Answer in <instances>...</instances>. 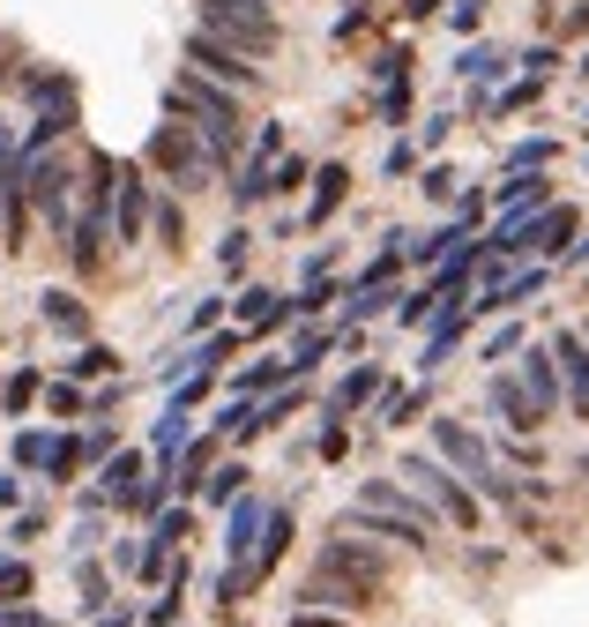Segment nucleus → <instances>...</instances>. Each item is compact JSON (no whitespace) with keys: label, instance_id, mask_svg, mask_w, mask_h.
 <instances>
[{"label":"nucleus","instance_id":"obj_1","mask_svg":"<svg viewBox=\"0 0 589 627\" xmlns=\"http://www.w3.org/2000/svg\"><path fill=\"white\" fill-rule=\"evenodd\" d=\"M202 16H209V23H202V38H217L224 52H269L276 46V23H269V8H262V0H209V8H202Z\"/></svg>","mask_w":589,"mask_h":627},{"label":"nucleus","instance_id":"obj_2","mask_svg":"<svg viewBox=\"0 0 589 627\" xmlns=\"http://www.w3.org/2000/svg\"><path fill=\"white\" fill-rule=\"evenodd\" d=\"M173 112H187V120H195V135H202L217 157L232 150V135H239V105L224 98V90H209V82H195V76L173 82Z\"/></svg>","mask_w":589,"mask_h":627},{"label":"nucleus","instance_id":"obj_3","mask_svg":"<svg viewBox=\"0 0 589 627\" xmlns=\"http://www.w3.org/2000/svg\"><path fill=\"white\" fill-rule=\"evenodd\" d=\"M149 165L173 179V187H202V179H209V143H202L195 127H157V135H149Z\"/></svg>","mask_w":589,"mask_h":627},{"label":"nucleus","instance_id":"obj_4","mask_svg":"<svg viewBox=\"0 0 589 627\" xmlns=\"http://www.w3.org/2000/svg\"><path fill=\"white\" fill-rule=\"evenodd\" d=\"M314 576H336V582H351V590H381V582H389V560L366 552V546H321Z\"/></svg>","mask_w":589,"mask_h":627},{"label":"nucleus","instance_id":"obj_5","mask_svg":"<svg viewBox=\"0 0 589 627\" xmlns=\"http://www.w3.org/2000/svg\"><path fill=\"white\" fill-rule=\"evenodd\" d=\"M403 478H411V486H425V493L448 508V523H478V501H470V493L441 471V463H433V455H411V463H403Z\"/></svg>","mask_w":589,"mask_h":627},{"label":"nucleus","instance_id":"obj_6","mask_svg":"<svg viewBox=\"0 0 589 627\" xmlns=\"http://www.w3.org/2000/svg\"><path fill=\"white\" fill-rule=\"evenodd\" d=\"M187 60H195V68H209V76H217V82H254V68H246L239 52H224L217 38H202V30H195V38H187Z\"/></svg>","mask_w":589,"mask_h":627},{"label":"nucleus","instance_id":"obj_7","mask_svg":"<svg viewBox=\"0 0 589 627\" xmlns=\"http://www.w3.org/2000/svg\"><path fill=\"white\" fill-rule=\"evenodd\" d=\"M522 396L538 403V411H552L560 403V359H544V352L522 359Z\"/></svg>","mask_w":589,"mask_h":627},{"label":"nucleus","instance_id":"obj_8","mask_svg":"<svg viewBox=\"0 0 589 627\" xmlns=\"http://www.w3.org/2000/svg\"><path fill=\"white\" fill-rule=\"evenodd\" d=\"M492 403L508 411V427H516V433H538L544 427V411L522 396V381H508V374H492Z\"/></svg>","mask_w":589,"mask_h":627},{"label":"nucleus","instance_id":"obj_9","mask_svg":"<svg viewBox=\"0 0 589 627\" xmlns=\"http://www.w3.org/2000/svg\"><path fill=\"white\" fill-rule=\"evenodd\" d=\"M359 508H373V516H395V523H425L403 486H366V493H359ZM425 530H433V523H425Z\"/></svg>","mask_w":589,"mask_h":627},{"label":"nucleus","instance_id":"obj_10","mask_svg":"<svg viewBox=\"0 0 589 627\" xmlns=\"http://www.w3.org/2000/svg\"><path fill=\"white\" fill-rule=\"evenodd\" d=\"M552 359H560L567 381H575V411H589V344H582V336H560V344H552Z\"/></svg>","mask_w":589,"mask_h":627},{"label":"nucleus","instance_id":"obj_11","mask_svg":"<svg viewBox=\"0 0 589 627\" xmlns=\"http://www.w3.org/2000/svg\"><path fill=\"white\" fill-rule=\"evenodd\" d=\"M306 605H344V613H359V605H373V590H351V582H336V576H314L306 582Z\"/></svg>","mask_w":589,"mask_h":627},{"label":"nucleus","instance_id":"obj_12","mask_svg":"<svg viewBox=\"0 0 589 627\" xmlns=\"http://www.w3.org/2000/svg\"><path fill=\"white\" fill-rule=\"evenodd\" d=\"M120 239H143V179L120 173Z\"/></svg>","mask_w":589,"mask_h":627},{"label":"nucleus","instance_id":"obj_13","mask_svg":"<svg viewBox=\"0 0 589 627\" xmlns=\"http://www.w3.org/2000/svg\"><path fill=\"white\" fill-rule=\"evenodd\" d=\"M344 187H351V173H344V165H328V173H321V195H314V225H321V217H328V209H336V202H344Z\"/></svg>","mask_w":589,"mask_h":627},{"label":"nucleus","instance_id":"obj_14","mask_svg":"<svg viewBox=\"0 0 589 627\" xmlns=\"http://www.w3.org/2000/svg\"><path fill=\"white\" fill-rule=\"evenodd\" d=\"M239 314H246L254 329H276V322H284V300H276V292H246Z\"/></svg>","mask_w":589,"mask_h":627},{"label":"nucleus","instance_id":"obj_15","mask_svg":"<svg viewBox=\"0 0 589 627\" xmlns=\"http://www.w3.org/2000/svg\"><path fill=\"white\" fill-rule=\"evenodd\" d=\"M373 389H381V366H359V374H351L344 389H336V411H351V403H366Z\"/></svg>","mask_w":589,"mask_h":627},{"label":"nucleus","instance_id":"obj_16","mask_svg":"<svg viewBox=\"0 0 589 627\" xmlns=\"http://www.w3.org/2000/svg\"><path fill=\"white\" fill-rule=\"evenodd\" d=\"M500 202H508V209H530V202H544V179L538 173H516L508 187H500Z\"/></svg>","mask_w":589,"mask_h":627},{"label":"nucleus","instance_id":"obj_17","mask_svg":"<svg viewBox=\"0 0 589 627\" xmlns=\"http://www.w3.org/2000/svg\"><path fill=\"white\" fill-rule=\"evenodd\" d=\"M46 322L52 329H82V300H75V292H46Z\"/></svg>","mask_w":589,"mask_h":627},{"label":"nucleus","instance_id":"obj_18","mask_svg":"<svg viewBox=\"0 0 589 627\" xmlns=\"http://www.w3.org/2000/svg\"><path fill=\"white\" fill-rule=\"evenodd\" d=\"M254 530H262V508L246 501L239 516H232V552H246V546H254Z\"/></svg>","mask_w":589,"mask_h":627},{"label":"nucleus","instance_id":"obj_19","mask_svg":"<svg viewBox=\"0 0 589 627\" xmlns=\"http://www.w3.org/2000/svg\"><path fill=\"white\" fill-rule=\"evenodd\" d=\"M135 478H143V455H120V463H112V471H105V493H127V486H135Z\"/></svg>","mask_w":589,"mask_h":627},{"label":"nucleus","instance_id":"obj_20","mask_svg":"<svg viewBox=\"0 0 589 627\" xmlns=\"http://www.w3.org/2000/svg\"><path fill=\"white\" fill-rule=\"evenodd\" d=\"M276 381H292V359H269V366H254L239 389H276Z\"/></svg>","mask_w":589,"mask_h":627},{"label":"nucleus","instance_id":"obj_21","mask_svg":"<svg viewBox=\"0 0 589 627\" xmlns=\"http://www.w3.org/2000/svg\"><path fill=\"white\" fill-rule=\"evenodd\" d=\"M239 486H246V471H217L202 493H209V501H239Z\"/></svg>","mask_w":589,"mask_h":627},{"label":"nucleus","instance_id":"obj_22","mask_svg":"<svg viewBox=\"0 0 589 627\" xmlns=\"http://www.w3.org/2000/svg\"><path fill=\"white\" fill-rule=\"evenodd\" d=\"M463 76H478V82H485V76H500V52H492V46L463 52Z\"/></svg>","mask_w":589,"mask_h":627},{"label":"nucleus","instance_id":"obj_23","mask_svg":"<svg viewBox=\"0 0 589 627\" xmlns=\"http://www.w3.org/2000/svg\"><path fill=\"white\" fill-rule=\"evenodd\" d=\"M112 366H120V359H112V352H105V344H90V352H82V359H75V374H112Z\"/></svg>","mask_w":589,"mask_h":627},{"label":"nucleus","instance_id":"obj_24","mask_svg":"<svg viewBox=\"0 0 589 627\" xmlns=\"http://www.w3.org/2000/svg\"><path fill=\"white\" fill-rule=\"evenodd\" d=\"M284 538H292V516H269V546H262V568H269L276 552H284Z\"/></svg>","mask_w":589,"mask_h":627},{"label":"nucleus","instance_id":"obj_25","mask_svg":"<svg viewBox=\"0 0 589 627\" xmlns=\"http://www.w3.org/2000/svg\"><path fill=\"white\" fill-rule=\"evenodd\" d=\"M23 590H30V576L16 568V560H0V598H23Z\"/></svg>","mask_w":589,"mask_h":627},{"label":"nucleus","instance_id":"obj_26","mask_svg":"<svg viewBox=\"0 0 589 627\" xmlns=\"http://www.w3.org/2000/svg\"><path fill=\"white\" fill-rule=\"evenodd\" d=\"M478 16H485V0H455V8H448V23H455V30H478Z\"/></svg>","mask_w":589,"mask_h":627},{"label":"nucleus","instance_id":"obj_27","mask_svg":"<svg viewBox=\"0 0 589 627\" xmlns=\"http://www.w3.org/2000/svg\"><path fill=\"white\" fill-rule=\"evenodd\" d=\"M292 627H344V620H314V613H298V620Z\"/></svg>","mask_w":589,"mask_h":627},{"label":"nucleus","instance_id":"obj_28","mask_svg":"<svg viewBox=\"0 0 589 627\" xmlns=\"http://www.w3.org/2000/svg\"><path fill=\"white\" fill-rule=\"evenodd\" d=\"M567 262H575V270H582V262H589V247H567Z\"/></svg>","mask_w":589,"mask_h":627},{"label":"nucleus","instance_id":"obj_29","mask_svg":"<svg viewBox=\"0 0 589 627\" xmlns=\"http://www.w3.org/2000/svg\"><path fill=\"white\" fill-rule=\"evenodd\" d=\"M582 478H589V455H582Z\"/></svg>","mask_w":589,"mask_h":627},{"label":"nucleus","instance_id":"obj_30","mask_svg":"<svg viewBox=\"0 0 589 627\" xmlns=\"http://www.w3.org/2000/svg\"><path fill=\"white\" fill-rule=\"evenodd\" d=\"M582 76H589V60H582Z\"/></svg>","mask_w":589,"mask_h":627}]
</instances>
